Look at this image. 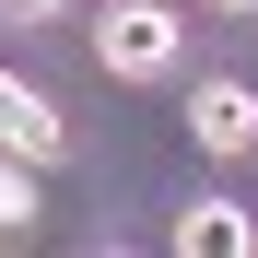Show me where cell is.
I'll return each mask as SVG.
<instances>
[{
  "label": "cell",
  "instance_id": "cell-4",
  "mask_svg": "<svg viewBox=\"0 0 258 258\" xmlns=\"http://www.w3.org/2000/svg\"><path fill=\"white\" fill-rule=\"evenodd\" d=\"M235 246H258V223L235 200H188L176 211V258H235Z\"/></svg>",
  "mask_w": 258,
  "mask_h": 258
},
{
  "label": "cell",
  "instance_id": "cell-6",
  "mask_svg": "<svg viewBox=\"0 0 258 258\" xmlns=\"http://www.w3.org/2000/svg\"><path fill=\"white\" fill-rule=\"evenodd\" d=\"M12 12H71V0H12Z\"/></svg>",
  "mask_w": 258,
  "mask_h": 258
},
{
  "label": "cell",
  "instance_id": "cell-1",
  "mask_svg": "<svg viewBox=\"0 0 258 258\" xmlns=\"http://www.w3.org/2000/svg\"><path fill=\"white\" fill-rule=\"evenodd\" d=\"M94 59H106V82H176V59H188L176 0H117L94 24Z\"/></svg>",
  "mask_w": 258,
  "mask_h": 258
},
{
  "label": "cell",
  "instance_id": "cell-3",
  "mask_svg": "<svg viewBox=\"0 0 258 258\" xmlns=\"http://www.w3.org/2000/svg\"><path fill=\"white\" fill-rule=\"evenodd\" d=\"M188 141L200 153H258V94L246 82H200L188 94Z\"/></svg>",
  "mask_w": 258,
  "mask_h": 258
},
{
  "label": "cell",
  "instance_id": "cell-2",
  "mask_svg": "<svg viewBox=\"0 0 258 258\" xmlns=\"http://www.w3.org/2000/svg\"><path fill=\"white\" fill-rule=\"evenodd\" d=\"M0 153H24V164H59V153H71V129H59V106L35 94L24 71H0Z\"/></svg>",
  "mask_w": 258,
  "mask_h": 258
},
{
  "label": "cell",
  "instance_id": "cell-7",
  "mask_svg": "<svg viewBox=\"0 0 258 258\" xmlns=\"http://www.w3.org/2000/svg\"><path fill=\"white\" fill-rule=\"evenodd\" d=\"M211 12H235V24H246V12H258V0H211Z\"/></svg>",
  "mask_w": 258,
  "mask_h": 258
},
{
  "label": "cell",
  "instance_id": "cell-5",
  "mask_svg": "<svg viewBox=\"0 0 258 258\" xmlns=\"http://www.w3.org/2000/svg\"><path fill=\"white\" fill-rule=\"evenodd\" d=\"M0 235H35V164L24 153L0 164Z\"/></svg>",
  "mask_w": 258,
  "mask_h": 258
}]
</instances>
